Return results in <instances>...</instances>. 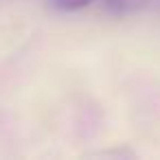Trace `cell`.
Wrapping results in <instances>:
<instances>
[{
  "label": "cell",
  "instance_id": "cell-1",
  "mask_svg": "<svg viewBox=\"0 0 160 160\" xmlns=\"http://www.w3.org/2000/svg\"><path fill=\"white\" fill-rule=\"evenodd\" d=\"M99 5L114 16H127V13H136L140 9H145L149 5V0H99Z\"/></svg>",
  "mask_w": 160,
  "mask_h": 160
},
{
  "label": "cell",
  "instance_id": "cell-2",
  "mask_svg": "<svg viewBox=\"0 0 160 160\" xmlns=\"http://www.w3.org/2000/svg\"><path fill=\"white\" fill-rule=\"evenodd\" d=\"M94 2V0H48V5L57 11H64V13H72V11H79V9H86Z\"/></svg>",
  "mask_w": 160,
  "mask_h": 160
}]
</instances>
